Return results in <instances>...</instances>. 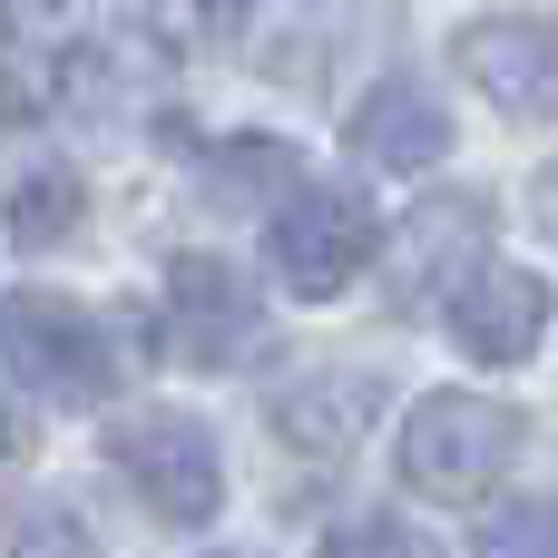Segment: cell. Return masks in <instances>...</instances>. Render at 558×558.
<instances>
[{
	"label": "cell",
	"instance_id": "cell-7",
	"mask_svg": "<svg viewBox=\"0 0 558 558\" xmlns=\"http://www.w3.org/2000/svg\"><path fill=\"white\" fill-rule=\"evenodd\" d=\"M451 59H461V78H471L490 108H510V118H539V108H549V78H558L549 20H530V10L471 20V29L451 39Z\"/></svg>",
	"mask_w": 558,
	"mask_h": 558
},
{
	"label": "cell",
	"instance_id": "cell-9",
	"mask_svg": "<svg viewBox=\"0 0 558 558\" xmlns=\"http://www.w3.org/2000/svg\"><path fill=\"white\" fill-rule=\"evenodd\" d=\"M481 235H490V216L471 196H432L402 235V294H441L461 275V255H481Z\"/></svg>",
	"mask_w": 558,
	"mask_h": 558
},
{
	"label": "cell",
	"instance_id": "cell-10",
	"mask_svg": "<svg viewBox=\"0 0 558 558\" xmlns=\"http://www.w3.org/2000/svg\"><path fill=\"white\" fill-rule=\"evenodd\" d=\"M363 412H373V392H363V383H343V392H333V383H314V392H294V402L275 412V432H284L294 451H314V461H343V451H353V432H363Z\"/></svg>",
	"mask_w": 558,
	"mask_h": 558
},
{
	"label": "cell",
	"instance_id": "cell-15",
	"mask_svg": "<svg viewBox=\"0 0 558 558\" xmlns=\"http://www.w3.org/2000/svg\"><path fill=\"white\" fill-rule=\"evenodd\" d=\"M481 558H549V500H510L500 520H481Z\"/></svg>",
	"mask_w": 558,
	"mask_h": 558
},
{
	"label": "cell",
	"instance_id": "cell-1",
	"mask_svg": "<svg viewBox=\"0 0 558 558\" xmlns=\"http://www.w3.org/2000/svg\"><path fill=\"white\" fill-rule=\"evenodd\" d=\"M0 363L29 392L88 412V402H108L137 373V333L108 324V314H88V304H69V294H10L0 304Z\"/></svg>",
	"mask_w": 558,
	"mask_h": 558
},
{
	"label": "cell",
	"instance_id": "cell-8",
	"mask_svg": "<svg viewBox=\"0 0 558 558\" xmlns=\"http://www.w3.org/2000/svg\"><path fill=\"white\" fill-rule=\"evenodd\" d=\"M353 147H363L373 167H392V177H422V167L451 157V118H441V98H422L412 78H383V88L353 108Z\"/></svg>",
	"mask_w": 558,
	"mask_h": 558
},
{
	"label": "cell",
	"instance_id": "cell-12",
	"mask_svg": "<svg viewBox=\"0 0 558 558\" xmlns=\"http://www.w3.org/2000/svg\"><path fill=\"white\" fill-rule=\"evenodd\" d=\"M275 186H294V147H275V137H235V147L206 157V196L216 206H265Z\"/></svg>",
	"mask_w": 558,
	"mask_h": 558
},
{
	"label": "cell",
	"instance_id": "cell-2",
	"mask_svg": "<svg viewBox=\"0 0 558 558\" xmlns=\"http://www.w3.org/2000/svg\"><path fill=\"white\" fill-rule=\"evenodd\" d=\"M520 441H530V422H520L510 402L432 392V402H412V422H402L392 461H402V481H412L422 500H451V510H461V500H490V490L510 481Z\"/></svg>",
	"mask_w": 558,
	"mask_h": 558
},
{
	"label": "cell",
	"instance_id": "cell-14",
	"mask_svg": "<svg viewBox=\"0 0 558 558\" xmlns=\"http://www.w3.org/2000/svg\"><path fill=\"white\" fill-rule=\"evenodd\" d=\"M324 558H441L422 530H402V520H343L333 539H324Z\"/></svg>",
	"mask_w": 558,
	"mask_h": 558
},
{
	"label": "cell",
	"instance_id": "cell-4",
	"mask_svg": "<svg viewBox=\"0 0 558 558\" xmlns=\"http://www.w3.org/2000/svg\"><path fill=\"white\" fill-rule=\"evenodd\" d=\"M167 343H177V363H196V373H235V363L265 343L255 284H245L226 255H177V265H167Z\"/></svg>",
	"mask_w": 558,
	"mask_h": 558
},
{
	"label": "cell",
	"instance_id": "cell-3",
	"mask_svg": "<svg viewBox=\"0 0 558 558\" xmlns=\"http://www.w3.org/2000/svg\"><path fill=\"white\" fill-rule=\"evenodd\" d=\"M373 245H383V226H373V206H363V196H343V186H304V196L275 216V275H284L304 304H324V294L363 284Z\"/></svg>",
	"mask_w": 558,
	"mask_h": 558
},
{
	"label": "cell",
	"instance_id": "cell-13",
	"mask_svg": "<svg viewBox=\"0 0 558 558\" xmlns=\"http://www.w3.org/2000/svg\"><path fill=\"white\" fill-rule=\"evenodd\" d=\"M69 216H78V177L39 167V177H20V186H10V235H20V245H59V235H69Z\"/></svg>",
	"mask_w": 558,
	"mask_h": 558
},
{
	"label": "cell",
	"instance_id": "cell-6",
	"mask_svg": "<svg viewBox=\"0 0 558 558\" xmlns=\"http://www.w3.org/2000/svg\"><path fill=\"white\" fill-rule=\"evenodd\" d=\"M441 294H451V343L471 363H530L549 333V284L520 265H461Z\"/></svg>",
	"mask_w": 558,
	"mask_h": 558
},
{
	"label": "cell",
	"instance_id": "cell-16",
	"mask_svg": "<svg viewBox=\"0 0 558 558\" xmlns=\"http://www.w3.org/2000/svg\"><path fill=\"white\" fill-rule=\"evenodd\" d=\"M0 451H10V402H0Z\"/></svg>",
	"mask_w": 558,
	"mask_h": 558
},
{
	"label": "cell",
	"instance_id": "cell-11",
	"mask_svg": "<svg viewBox=\"0 0 558 558\" xmlns=\"http://www.w3.org/2000/svg\"><path fill=\"white\" fill-rule=\"evenodd\" d=\"M0 539H10V558H88V520L59 490H20L0 510Z\"/></svg>",
	"mask_w": 558,
	"mask_h": 558
},
{
	"label": "cell",
	"instance_id": "cell-5",
	"mask_svg": "<svg viewBox=\"0 0 558 558\" xmlns=\"http://www.w3.org/2000/svg\"><path fill=\"white\" fill-rule=\"evenodd\" d=\"M108 451H118V471L137 481V500H147L157 520H177V530H206V520H216V500H226V471H216V441H206V422L147 412V422H128Z\"/></svg>",
	"mask_w": 558,
	"mask_h": 558
}]
</instances>
